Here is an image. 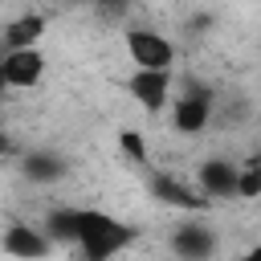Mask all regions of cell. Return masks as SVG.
Returning a JSON list of instances; mask_svg holds the SVG:
<instances>
[{"label":"cell","instance_id":"cell-14","mask_svg":"<svg viewBox=\"0 0 261 261\" xmlns=\"http://www.w3.org/2000/svg\"><path fill=\"white\" fill-rule=\"evenodd\" d=\"M8 155H12V139L0 130V159H8Z\"/></svg>","mask_w":261,"mask_h":261},{"label":"cell","instance_id":"cell-13","mask_svg":"<svg viewBox=\"0 0 261 261\" xmlns=\"http://www.w3.org/2000/svg\"><path fill=\"white\" fill-rule=\"evenodd\" d=\"M24 171H29L33 179H57L65 167H61L57 159H49V155H29V159H24Z\"/></svg>","mask_w":261,"mask_h":261},{"label":"cell","instance_id":"cell-5","mask_svg":"<svg viewBox=\"0 0 261 261\" xmlns=\"http://www.w3.org/2000/svg\"><path fill=\"white\" fill-rule=\"evenodd\" d=\"M0 253L12 257V261H49L57 249L49 245V237H45L37 224L16 220V224H8V228L0 232Z\"/></svg>","mask_w":261,"mask_h":261},{"label":"cell","instance_id":"cell-2","mask_svg":"<svg viewBox=\"0 0 261 261\" xmlns=\"http://www.w3.org/2000/svg\"><path fill=\"white\" fill-rule=\"evenodd\" d=\"M122 45H126V57L135 61V69H147V73L175 69V41L159 29H126Z\"/></svg>","mask_w":261,"mask_h":261},{"label":"cell","instance_id":"cell-9","mask_svg":"<svg viewBox=\"0 0 261 261\" xmlns=\"http://www.w3.org/2000/svg\"><path fill=\"white\" fill-rule=\"evenodd\" d=\"M208 204L212 200H232L237 196V163L232 159H204L196 163V184H192Z\"/></svg>","mask_w":261,"mask_h":261},{"label":"cell","instance_id":"cell-12","mask_svg":"<svg viewBox=\"0 0 261 261\" xmlns=\"http://www.w3.org/2000/svg\"><path fill=\"white\" fill-rule=\"evenodd\" d=\"M237 196L241 200H257L261 196V163L257 159L237 163Z\"/></svg>","mask_w":261,"mask_h":261},{"label":"cell","instance_id":"cell-3","mask_svg":"<svg viewBox=\"0 0 261 261\" xmlns=\"http://www.w3.org/2000/svg\"><path fill=\"white\" fill-rule=\"evenodd\" d=\"M212 110H216V102H212V94L200 86V90H184V94H171V102H167V118H171V130L175 135H204L208 126H212Z\"/></svg>","mask_w":261,"mask_h":261},{"label":"cell","instance_id":"cell-16","mask_svg":"<svg viewBox=\"0 0 261 261\" xmlns=\"http://www.w3.org/2000/svg\"><path fill=\"white\" fill-rule=\"evenodd\" d=\"M4 94H8V90H4V73H0V98H4Z\"/></svg>","mask_w":261,"mask_h":261},{"label":"cell","instance_id":"cell-1","mask_svg":"<svg viewBox=\"0 0 261 261\" xmlns=\"http://www.w3.org/2000/svg\"><path fill=\"white\" fill-rule=\"evenodd\" d=\"M53 249H73L82 261H114L130 249L135 228L102 208H49V216L37 224Z\"/></svg>","mask_w":261,"mask_h":261},{"label":"cell","instance_id":"cell-15","mask_svg":"<svg viewBox=\"0 0 261 261\" xmlns=\"http://www.w3.org/2000/svg\"><path fill=\"white\" fill-rule=\"evenodd\" d=\"M257 257H261V253H257V249H249V253H245L241 261H257Z\"/></svg>","mask_w":261,"mask_h":261},{"label":"cell","instance_id":"cell-11","mask_svg":"<svg viewBox=\"0 0 261 261\" xmlns=\"http://www.w3.org/2000/svg\"><path fill=\"white\" fill-rule=\"evenodd\" d=\"M118 151H122L135 167H151V147H147L143 130H118Z\"/></svg>","mask_w":261,"mask_h":261},{"label":"cell","instance_id":"cell-4","mask_svg":"<svg viewBox=\"0 0 261 261\" xmlns=\"http://www.w3.org/2000/svg\"><path fill=\"white\" fill-rule=\"evenodd\" d=\"M45 69H49V57L37 49H8L0 53V73H4V90H16V94H29L45 82Z\"/></svg>","mask_w":261,"mask_h":261},{"label":"cell","instance_id":"cell-8","mask_svg":"<svg viewBox=\"0 0 261 261\" xmlns=\"http://www.w3.org/2000/svg\"><path fill=\"white\" fill-rule=\"evenodd\" d=\"M126 94L130 102L143 110V114H163L167 102H171V73H147V69H135L126 77Z\"/></svg>","mask_w":261,"mask_h":261},{"label":"cell","instance_id":"cell-7","mask_svg":"<svg viewBox=\"0 0 261 261\" xmlns=\"http://www.w3.org/2000/svg\"><path fill=\"white\" fill-rule=\"evenodd\" d=\"M216 232L204 224V220H184V224H175L171 228V237H167V249L179 257V261H212V253H216Z\"/></svg>","mask_w":261,"mask_h":261},{"label":"cell","instance_id":"cell-10","mask_svg":"<svg viewBox=\"0 0 261 261\" xmlns=\"http://www.w3.org/2000/svg\"><path fill=\"white\" fill-rule=\"evenodd\" d=\"M41 37H45V16H41V12H20V16H12V20L0 24L4 53H8V49H37Z\"/></svg>","mask_w":261,"mask_h":261},{"label":"cell","instance_id":"cell-6","mask_svg":"<svg viewBox=\"0 0 261 261\" xmlns=\"http://www.w3.org/2000/svg\"><path fill=\"white\" fill-rule=\"evenodd\" d=\"M151 196H155L163 208H175V212H184V216L208 208V200H204L188 179H179V175H171V171H159V167L151 171Z\"/></svg>","mask_w":261,"mask_h":261}]
</instances>
